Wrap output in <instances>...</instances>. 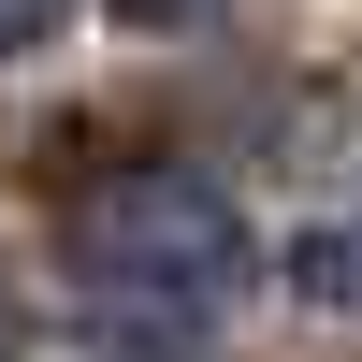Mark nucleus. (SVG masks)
Segmentation results:
<instances>
[{"mask_svg":"<svg viewBox=\"0 0 362 362\" xmlns=\"http://www.w3.org/2000/svg\"><path fill=\"white\" fill-rule=\"evenodd\" d=\"M247 218H232L203 174H116V189H87L73 218V276L87 305L116 319V334H203V319L247 290Z\"/></svg>","mask_w":362,"mask_h":362,"instance_id":"1","label":"nucleus"},{"mask_svg":"<svg viewBox=\"0 0 362 362\" xmlns=\"http://www.w3.org/2000/svg\"><path fill=\"white\" fill-rule=\"evenodd\" d=\"M290 276H305L319 305H348V319H362V203H348V218H319L305 247H290Z\"/></svg>","mask_w":362,"mask_h":362,"instance_id":"2","label":"nucleus"},{"mask_svg":"<svg viewBox=\"0 0 362 362\" xmlns=\"http://www.w3.org/2000/svg\"><path fill=\"white\" fill-rule=\"evenodd\" d=\"M58 15H73V0H0V58H15V44H44Z\"/></svg>","mask_w":362,"mask_h":362,"instance_id":"3","label":"nucleus"},{"mask_svg":"<svg viewBox=\"0 0 362 362\" xmlns=\"http://www.w3.org/2000/svg\"><path fill=\"white\" fill-rule=\"evenodd\" d=\"M131 15H145V29H203L218 0H131Z\"/></svg>","mask_w":362,"mask_h":362,"instance_id":"4","label":"nucleus"},{"mask_svg":"<svg viewBox=\"0 0 362 362\" xmlns=\"http://www.w3.org/2000/svg\"><path fill=\"white\" fill-rule=\"evenodd\" d=\"M15 348H29V334H15V290H0V362H15Z\"/></svg>","mask_w":362,"mask_h":362,"instance_id":"5","label":"nucleus"}]
</instances>
